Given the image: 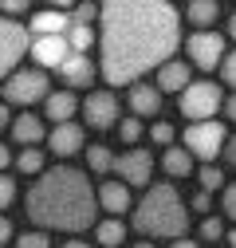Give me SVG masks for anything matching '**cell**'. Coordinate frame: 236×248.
Segmentation results:
<instances>
[{
    "mask_svg": "<svg viewBox=\"0 0 236 248\" xmlns=\"http://www.w3.org/2000/svg\"><path fill=\"white\" fill-rule=\"evenodd\" d=\"M181 47V16L169 0H99V71L130 87Z\"/></svg>",
    "mask_w": 236,
    "mask_h": 248,
    "instance_id": "obj_1",
    "label": "cell"
},
{
    "mask_svg": "<svg viewBox=\"0 0 236 248\" xmlns=\"http://www.w3.org/2000/svg\"><path fill=\"white\" fill-rule=\"evenodd\" d=\"M28 221L44 232H83L95 225V189L91 177L75 166H55L36 177V185L24 197Z\"/></svg>",
    "mask_w": 236,
    "mask_h": 248,
    "instance_id": "obj_2",
    "label": "cell"
},
{
    "mask_svg": "<svg viewBox=\"0 0 236 248\" xmlns=\"http://www.w3.org/2000/svg\"><path fill=\"white\" fill-rule=\"evenodd\" d=\"M134 229L146 240H177L189 232V205L181 201L177 185L162 181L146 189V197L134 209Z\"/></svg>",
    "mask_w": 236,
    "mask_h": 248,
    "instance_id": "obj_3",
    "label": "cell"
},
{
    "mask_svg": "<svg viewBox=\"0 0 236 248\" xmlns=\"http://www.w3.org/2000/svg\"><path fill=\"white\" fill-rule=\"evenodd\" d=\"M47 95H51V83H47V71L40 67H16L4 79V103L12 107H36Z\"/></svg>",
    "mask_w": 236,
    "mask_h": 248,
    "instance_id": "obj_4",
    "label": "cell"
},
{
    "mask_svg": "<svg viewBox=\"0 0 236 248\" xmlns=\"http://www.w3.org/2000/svg\"><path fill=\"white\" fill-rule=\"evenodd\" d=\"M221 103H224L221 87L209 83V79L189 83V87L181 91V99H177V107H181V114H185L189 122H205V118H213V114L221 110Z\"/></svg>",
    "mask_w": 236,
    "mask_h": 248,
    "instance_id": "obj_5",
    "label": "cell"
},
{
    "mask_svg": "<svg viewBox=\"0 0 236 248\" xmlns=\"http://www.w3.org/2000/svg\"><path fill=\"white\" fill-rule=\"evenodd\" d=\"M28 44H32L28 28L8 20V16H0V79H8L20 67V59L28 55Z\"/></svg>",
    "mask_w": 236,
    "mask_h": 248,
    "instance_id": "obj_6",
    "label": "cell"
},
{
    "mask_svg": "<svg viewBox=\"0 0 236 248\" xmlns=\"http://www.w3.org/2000/svg\"><path fill=\"white\" fill-rule=\"evenodd\" d=\"M224 146V126L217 118H205V122H189V130H185V150L193 154V158L201 162H213L217 154Z\"/></svg>",
    "mask_w": 236,
    "mask_h": 248,
    "instance_id": "obj_7",
    "label": "cell"
},
{
    "mask_svg": "<svg viewBox=\"0 0 236 248\" xmlns=\"http://www.w3.org/2000/svg\"><path fill=\"white\" fill-rule=\"evenodd\" d=\"M79 110H83V118H87L91 130L118 126V95H114V91H91V95L79 103Z\"/></svg>",
    "mask_w": 236,
    "mask_h": 248,
    "instance_id": "obj_8",
    "label": "cell"
},
{
    "mask_svg": "<svg viewBox=\"0 0 236 248\" xmlns=\"http://www.w3.org/2000/svg\"><path fill=\"white\" fill-rule=\"evenodd\" d=\"M185 51H189V59H193V67L213 71V67H221V59H224V36H217L213 28L193 32V36L185 40Z\"/></svg>",
    "mask_w": 236,
    "mask_h": 248,
    "instance_id": "obj_9",
    "label": "cell"
},
{
    "mask_svg": "<svg viewBox=\"0 0 236 248\" xmlns=\"http://www.w3.org/2000/svg\"><path fill=\"white\" fill-rule=\"evenodd\" d=\"M114 173H118V181L122 185H150V173H154V154L150 150H138V146H130L126 154H118L114 158Z\"/></svg>",
    "mask_w": 236,
    "mask_h": 248,
    "instance_id": "obj_10",
    "label": "cell"
},
{
    "mask_svg": "<svg viewBox=\"0 0 236 248\" xmlns=\"http://www.w3.org/2000/svg\"><path fill=\"white\" fill-rule=\"evenodd\" d=\"M47 146L55 158H75V154L87 150V134L79 122H55V126L47 130Z\"/></svg>",
    "mask_w": 236,
    "mask_h": 248,
    "instance_id": "obj_11",
    "label": "cell"
},
{
    "mask_svg": "<svg viewBox=\"0 0 236 248\" xmlns=\"http://www.w3.org/2000/svg\"><path fill=\"white\" fill-rule=\"evenodd\" d=\"M28 51H32V59H36L40 67H55V71H59V63H63V59L71 55L67 36H32Z\"/></svg>",
    "mask_w": 236,
    "mask_h": 248,
    "instance_id": "obj_12",
    "label": "cell"
},
{
    "mask_svg": "<svg viewBox=\"0 0 236 248\" xmlns=\"http://www.w3.org/2000/svg\"><path fill=\"white\" fill-rule=\"evenodd\" d=\"M95 75H99V67H95L91 55H75V51H71L63 63H59V79H63L67 91H71V87H91Z\"/></svg>",
    "mask_w": 236,
    "mask_h": 248,
    "instance_id": "obj_13",
    "label": "cell"
},
{
    "mask_svg": "<svg viewBox=\"0 0 236 248\" xmlns=\"http://www.w3.org/2000/svg\"><path fill=\"white\" fill-rule=\"evenodd\" d=\"M193 83V67L185 63V59H165V63L158 67V91L162 95H181V91Z\"/></svg>",
    "mask_w": 236,
    "mask_h": 248,
    "instance_id": "obj_14",
    "label": "cell"
},
{
    "mask_svg": "<svg viewBox=\"0 0 236 248\" xmlns=\"http://www.w3.org/2000/svg\"><path fill=\"white\" fill-rule=\"evenodd\" d=\"M126 99H130V114H134V118H150V114L162 110V91H158L154 83H142V79L130 83V95H126Z\"/></svg>",
    "mask_w": 236,
    "mask_h": 248,
    "instance_id": "obj_15",
    "label": "cell"
},
{
    "mask_svg": "<svg viewBox=\"0 0 236 248\" xmlns=\"http://www.w3.org/2000/svg\"><path fill=\"white\" fill-rule=\"evenodd\" d=\"M12 138H16L20 146H40V142L47 138V130H44V118H36L32 110L12 114Z\"/></svg>",
    "mask_w": 236,
    "mask_h": 248,
    "instance_id": "obj_16",
    "label": "cell"
},
{
    "mask_svg": "<svg viewBox=\"0 0 236 248\" xmlns=\"http://www.w3.org/2000/svg\"><path fill=\"white\" fill-rule=\"evenodd\" d=\"M67 28H71V16H67V12L47 8V12H36V16H32L28 36H67Z\"/></svg>",
    "mask_w": 236,
    "mask_h": 248,
    "instance_id": "obj_17",
    "label": "cell"
},
{
    "mask_svg": "<svg viewBox=\"0 0 236 248\" xmlns=\"http://www.w3.org/2000/svg\"><path fill=\"white\" fill-rule=\"evenodd\" d=\"M95 201H99L110 217H118V213L130 209V185H122V181H103L99 193H95Z\"/></svg>",
    "mask_w": 236,
    "mask_h": 248,
    "instance_id": "obj_18",
    "label": "cell"
},
{
    "mask_svg": "<svg viewBox=\"0 0 236 248\" xmlns=\"http://www.w3.org/2000/svg\"><path fill=\"white\" fill-rule=\"evenodd\" d=\"M44 110L51 122H71L75 110H79V99L71 95V91H51V95L44 99Z\"/></svg>",
    "mask_w": 236,
    "mask_h": 248,
    "instance_id": "obj_19",
    "label": "cell"
},
{
    "mask_svg": "<svg viewBox=\"0 0 236 248\" xmlns=\"http://www.w3.org/2000/svg\"><path fill=\"white\" fill-rule=\"evenodd\" d=\"M162 170H165L169 177H189V173H193V154H189L185 146H165Z\"/></svg>",
    "mask_w": 236,
    "mask_h": 248,
    "instance_id": "obj_20",
    "label": "cell"
},
{
    "mask_svg": "<svg viewBox=\"0 0 236 248\" xmlns=\"http://www.w3.org/2000/svg\"><path fill=\"white\" fill-rule=\"evenodd\" d=\"M217 16H221V4H217V0H189V4H185V20L197 24V32H205Z\"/></svg>",
    "mask_w": 236,
    "mask_h": 248,
    "instance_id": "obj_21",
    "label": "cell"
},
{
    "mask_svg": "<svg viewBox=\"0 0 236 248\" xmlns=\"http://www.w3.org/2000/svg\"><path fill=\"white\" fill-rule=\"evenodd\" d=\"M95 229V236H99V244L103 248H118L126 240V225L118 221V217H106V221H99V225H91Z\"/></svg>",
    "mask_w": 236,
    "mask_h": 248,
    "instance_id": "obj_22",
    "label": "cell"
},
{
    "mask_svg": "<svg viewBox=\"0 0 236 248\" xmlns=\"http://www.w3.org/2000/svg\"><path fill=\"white\" fill-rule=\"evenodd\" d=\"M67 47L75 51V55H87L95 47V28L91 24H71L67 28Z\"/></svg>",
    "mask_w": 236,
    "mask_h": 248,
    "instance_id": "obj_23",
    "label": "cell"
},
{
    "mask_svg": "<svg viewBox=\"0 0 236 248\" xmlns=\"http://www.w3.org/2000/svg\"><path fill=\"white\" fill-rule=\"evenodd\" d=\"M16 170L40 177V173H44V150H40V146H24V150H20V158H16Z\"/></svg>",
    "mask_w": 236,
    "mask_h": 248,
    "instance_id": "obj_24",
    "label": "cell"
},
{
    "mask_svg": "<svg viewBox=\"0 0 236 248\" xmlns=\"http://www.w3.org/2000/svg\"><path fill=\"white\" fill-rule=\"evenodd\" d=\"M83 154H87V166H91V173H110V170H114V154H110V146H87Z\"/></svg>",
    "mask_w": 236,
    "mask_h": 248,
    "instance_id": "obj_25",
    "label": "cell"
},
{
    "mask_svg": "<svg viewBox=\"0 0 236 248\" xmlns=\"http://www.w3.org/2000/svg\"><path fill=\"white\" fill-rule=\"evenodd\" d=\"M197 177H201V189H205V193H217V189H224V170H221L217 162H205Z\"/></svg>",
    "mask_w": 236,
    "mask_h": 248,
    "instance_id": "obj_26",
    "label": "cell"
},
{
    "mask_svg": "<svg viewBox=\"0 0 236 248\" xmlns=\"http://www.w3.org/2000/svg\"><path fill=\"white\" fill-rule=\"evenodd\" d=\"M67 16H71V24H91V28H95V20H99V0H79Z\"/></svg>",
    "mask_w": 236,
    "mask_h": 248,
    "instance_id": "obj_27",
    "label": "cell"
},
{
    "mask_svg": "<svg viewBox=\"0 0 236 248\" xmlns=\"http://www.w3.org/2000/svg\"><path fill=\"white\" fill-rule=\"evenodd\" d=\"M118 138H122L126 146H134L138 138H142V122L130 114V118H118Z\"/></svg>",
    "mask_w": 236,
    "mask_h": 248,
    "instance_id": "obj_28",
    "label": "cell"
},
{
    "mask_svg": "<svg viewBox=\"0 0 236 248\" xmlns=\"http://www.w3.org/2000/svg\"><path fill=\"white\" fill-rule=\"evenodd\" d=\"M16 248H51V240H47V232H44V229H32V232L16 236Z\"/></svg>",
    "mask_w": 236,
    "mask_h": 248,
    "instance_id": "obj_29",
    "label": "cell"
},
{
    "mask_svg": "<svg viewBox=\"0 0 236 248\" xmlns=\"http://www.w3.org/2000/svg\"><path fill=\"white\" fill-rule=\"evenodd\" d=\"M224 236V221L221 217H205L201 221V240H221Z\"/></svg>",
    "mask_w": 236,
    "mask_h": 248,
    "instance_id": "obj_30",
    "label": "cell"
},
{
    "mask_svg": "<svg viewBox=\"0 0 236 248\" xmlns=\"http://www.w3.org/2000/svg\"><path fill=\"white\" fill-rule=\"evenodd\" d=\"M16 193H20V189H16V181H12L8 173H0V213H4V209L16 201Z\"/></svg>",
    "mask_w": 236,
    "mask_h": 248,
    "instance_id": "obj_31",
    "label": "cell"
},
{
    "mask_svg": "<svg viewBox=\"0 0 236 248\" xmlns=\"http://www.w3.org/2000/svg\"><path fill=\"white\" fill-rule=\"evenodd\" d=\"M173 126H169V122H154V126H150V138L158 142V146H173Z\"/></svg>",
    "mask_w": 236,
    "mask_h": 248,
    "instance_id": "obj_32",
    "label": "cell"
},
{
    "mask_svg": "<svg viewBox=\"0 0 236 248\" xmlns=\"http://www.w3.org/2000/svg\"><path fill=\"white\" fill-rule=\"evenodd\" d=\"M28 8H32V0H0V16H24Z\"/></svg>",
    "mask_w": 236,
    "mask_h": 248,
    "instance_id": "obj_33",
    "label": "cell"
},
{
    "mask_svg": "<svg viewBox=\"0 0 236 248\" xmlns=\"http://www.w3.org/2000/svg\"><path fill=\"white\" fill-rule=\"evenodd\" d=\"M221 75H224L228 87H236V51H224V59H221Z\"/></svg>",
    "mask_w": 236,
    "mask_h": 248,
    "instance_id": "obj_34",
    "label": "cell"
},
{
    "mask_svg": "<svg viewBox=\"0 0 236 248\" xmlns=\"http://www.w3.org/2000/svg\"><path fill=\"white\" fill-rule=\"evenodd\" d=\"M221 205H224V217H232V221H236V181H232V185H224Z\"/></svg>",
    "mask_w": 236,
    "mask_h": 248,
    "instance_id": "obj_35",
    "label": "cell"
},
{
    "mask_svg": "<svg viewBox=\"0 0 236 248\" xmlns=\"http://www.w3.org/2000/svg\"><path fill=\"white\" fill-rule=\"evenodd\" d=\"M221 154H224V162H228V166L236 170V134H232V138H228V142L221 146Z\"/></svg>",
    "mask_w": 236,
    "mask_h": 248,
    "instance_id": "obj_36",
    "label": "cell"
},
{
    "mask_svg": "<svg viewBox=\"0 0 236 248\" xmlns=\"http://www.w3.org/2000/svg\"><path fill=\"white\" fill-rule=\"evenodd\" d=\"M209 205H213V197L205 193V189H201V193H193V209H197V213H209Z\"/></svg>",
    "mask_w": 236,
    "mask_h": 248,
    "instance_id": "obj_37",
    "label": "cell"
},
{
    "mask_svg": "<svg viewBox=\"0 0 236 248\" xmlns=\"http://www.w3.org/2000/svg\"><path fill=\"white\" fill-rule=\"evenodd\" d=\"M8 240H12V221H8L4 213H0V248H4Z\"/></svg>",
    "mask_w": 236,
    "mask_h": 248,
    "instance_id": "obj_38",
    "label": "cell"
},
{
    "mask_svg": "<svg viewBox=\"0 0 236 248\" xmlns=\"http://www.w3.org/2000/svg\"><path fill=\"white\" fill-rule=\"evenodd\" d=\"M47 4H51V8H55V12H71V8H75V4H79V0H47Z\"/></svg>",
    "mask_w": 236,
    "mask_h": 248,
    "instance_id": "obj_39",
    "label": "cell"
},
{
    "mask_svg": "<svg viewBox=\"0 0 236 248\" xmlns=\"http://www.w3.org/2000/svg\"><path fill=\"white\" fill-rule=\"evenodd\" d=\"M169 248H201V244L189 240V236H177V240H169Z\"/></svg>",
    "mask_w": 236,
    "mask_h": 248,
    "instance_id": "obj_40",
    "label": "cell"
},
{
    "mask_svg": "<svg viewBox=\"0 0 236 248\" xmlns=\"http://www.w3.org/2000/svg\"><path fill=\"white\" fill-rule=\"evenodd\" d=\"M4 126H12V110H8V103H0V130Z\"/></svg>",
    "mask_w": 236,
    "mask_h": 248,
    "instance_id": "obj_41",
    "label": "cell"
},
{
    "mask_svg": "<svg viewBox=\"0 0 236 248\" xmlns=\"http://www.w3.org/2000/svg\"><path fill=\"white\" fill-rule=\"evenodd\" d=\"M221 107H224V114H228V118H232V122H236V95H228V99H224V103H221Z\"/></svg>",
    "mask_w": 236,
    "mask_h": 248,
    "instance_id": "obj_42",
    "label": "cell"
},
{
    "mask_svg": "<svg viewBox=\"0 0 236 248\" xmlns=\"http://www.w3.org/2000/svg\"><path fill=\"white\" fill-rule=\"evenodd\" d=\"M4 166H8V150H4V142H0V173H4Z\"/></svg>",
    "mask_w": 236,
    "mask_h": 248,
    "instance_id": "obj_43",
    "label": "cell"
},
{
    "mask_svg": "<svg viewBox=\"0 0 236 248\" xmlns=\"http://www.w3.org/2000/svg\"><path fill=\"white\" fill-rule=\"evenodd\" d=\"M228 36H232V40H236V12H232V16H228Z\"/></svg>",
    "mask_w": 236,
    "mask_h": 248,
    "instance_id": "obj_44",
    "label": "cell"
},
{
    "mask_svg": "<svg viewBox=\"0 0 236 248\" xmlns=\"http://www.w3.org/2000/svg\"><path fill=\"white\" fill-rule=\"evenodd\" d=\"M59 248H91V244H83V240H67V244H59Z\"/></svg>",
    "mask_w": 236,
    "mask_h": 248,
    "instance_id": "obj_45",
    "label": "cell"
},
{
    "mask_svg": "<svg viewBox=\"0 0 236 248\" xmlns=\"http://www.w3.org/2000/svg\"><path fill=\"white\" fill-rule=\"evenodd\" d=\"M134 248H158V244H154V240H146V236H142V240H138Z\"/></svg>",
    "mask_w": 236,
    "mask_h": 248,
    "instance_id": "obj_46",
    "label": "cell"
},
{
    "mask_svg": "<svg viewBox=\"0 0 236 248\" xmlns=\"http://www.w3.org/2000/svg\"><path fill=\"white\" fill-rule=\"evenodd\" d=\"M228 248H236V229H232V232H228Z\"/></svg>",
    "mask_w": 236,
    "mask_h": 248,
    "instance_id": "obj_47",
    "label": "cell"
}]
</instances>
